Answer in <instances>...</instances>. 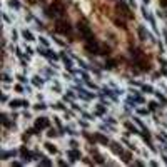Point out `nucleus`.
Listing matches in <instances>:
<instances>
[{
    "mask_svg": "<svg viewBox=\"0 0 167 167\" xmlns=\"http://www.w3.org/2000/svg\"><path fill=\"white\" fill-rule=\"evenodd\" d=\"M139 32H140V37H142V39H145V32H144V28H140Z\"/></svg>",
    "mask_w": 167,
    "mask_h": 167,
    "instance_id": "obj_15",
    "label": "nucleus"
},
{
    "mask_svg": "<svg viewBox=\"0 0 167 167\" xmlns=\"http://www.w3.org/2000/svg\"><path fill=\"white\" fill-rule=\"evenodd\" d=\"M85 48H87L89 52H92V54H99L100 50V44L97 42L95 39H89L87 44H85Z\"/></svg>",
    "mask_w": 167,
    "mask_h": 167,
    "instance_id": "obj_5",
    "label": "nucleus"
},
{
    "mask_svg": "<svg viewBox=\"0 0 167 167\" xmlns=\"http://www.w3.org/2000/svg\"><path fill=\"white\" fill-rule=\"evenodd\" d=\"M55 30L59 32V34L67 35V34H70V32H72V25L67 22V20H59L57 25H55Z\"/></svg>",
    "mask_w": 167,
    "mask_h": 167,
    "instance_id": "obj_3",
    "label": "nucleus"
},
{
    "mask_svg": "<svg viewBox=\"0 0 167 167\" xmlns=\"http://www.w3.org/2000/svg\"><path fill=\"white\" fill-rule=\"evenodd\" d=\"M45 127H48V119L47 117H39L35 120V129H45Z\"/></svg>",
    "mask_w": 167,
    "mask_h": 167,
    "instance_id": "obj_6",
    "label": "nucleus"
},
{
    "mask_svg": "<svg viewBox=\"0 0 167 167\" xmlns=\"http://www.w3.org/2000/svg\"><path fill=\"white\" fill-rule=\"evenodd\" d=\"M23 37H25L27 40H34V39H32V34H30V32H27V30L23 32Z\"/></svg>",
    "mask_w": 167,
    "mask_h": 167,
    "instance_id": "obj_11",
    "label": "nucleus"
},
{
    "mask_svg": "<svg viewBox=\"0 0 167 167\" xmlns=\"http://www.w3.org/2000/svg\"><path fill=\"white\" fill-rule=\"evenodd\" d=\"M99 54H100V55H109V54H111V47L105 45V44H100V50H99Z\"/></svg>",
    "mask_w": 167,
    "mask_h": 167,
    "instance_id": "obj_7",
    "label": "nucleus"
},
{
    "mask_svg": "<svg viewBox=\"0 0 167 167\" xmlns=\"http://www.w3.org/2000/svg\"><path fill=\"white\" fill-rule=\"evenodd\" d=\"M20 104H22L20 100H14V102H12V107H20Z\"/></svg>",
    "mask_w": 167,
    "mask_h": 167,
    "instance_id": "obj_13",
    "label": "nucleus"
},
{
    "mask_svg": "<svg viewBox=\"0 0 167 167\" xmlns=\"http://www.w3.org/2000/svg\"><path fill=\"white\" fill-rule=\"evenodd\" d=\"M79 32H80V35H84L85 40H89V39H94V35H92V30H90V27L87 25L85 22H79Z\"/></svg>",
    "mask_w": 167,
    "mask_h": 167,
    "instance_id": "obj_4",
    "label": "nucleus"
},
{
    "mask_svg": "<svg viewBox=\"0 0 167 167\" xmlns=\"http://www.w3.org/2000/svg\"><path fill=\"white\" fill-rule=\"evenodd\" d=\"M114 23H115V25L119 27V28H127V25H125V22H124V20L115 19V20H114Z\"/></svg>",
    "mask_w": 167,
    "mask_h": 167,
    "instance_id": "obj_8",
    "label": "nucleus"
},
{
    "mask_svg": "<svg viewBox=\"0 0 167 167\" xmlns=\"http://www.w3.org/2000/svg\"><path fill=\"white\" fill-rule=\"evenodd\" d=\"M69 156H70L72 159H74V161H77V159H80V154H79V152H75V150H70V154H69Z\"/></svg>",
    "mask_w": 167,
    "mask_h": 167,
    "instance_id": "obj_9",
    "label": "nucleus"
},
{
    "mask_svg": "<svg viewBox=\"0 0 167 167\" xmlns=\"http://www.w3.org/2000/svg\"><path fill=\"white\" fill-rule=\"evenodd\" d=\"M47 150H48V152H54V154L57 152V149H55L52 144H47Z\"/></svg>",
    "mask_w": 167,
    "mask_h": 167,
    "instance_id": "obj_10",
    "label": "nucleus"
},
{
    "mask_svg": "<svg viewBox=\"0 0 167 167\" xmlns=\"http://www.w3.org/2000/svg\"><path fill=\"white\" fill-rule=\"evenodd\" d=\"M107 67H109V69H114V67H115V60H109V62H107Z\"/></svg>",
    "mask_w": 167,
    "mask_h": 167,
    "instance_id": "obj_12",
    "label": "nucleus"
},
{
    "mask_svg": "<svg viewBox=\"0 0 167 167\" xmlns=\"http://www.w3.org/2000/svg\"><path fill=\"white\" fill-rule=\"evenodd\" d=\"M22 156L28 159V157H30V154H28V152H27V150H25V149H22Z\"/></svg>",
    "mask_w": 167,
    "mask_h": 167,
    "instance_id": "obj_14",
    "label": "nucleus"
},
{
    "mask_svg": "<svg viewBox=\"0 0 167 167\" xmlns=\"http://www.w3.org/2000/svg\"><path fill=\"white\" fill-rule=\"evenodd\" d=\"M47 15L48 17H52V19H60L64 15V12H65V7H64V3L60 2V0H54V2L50 3V5L47 7Z\"/></svg>",
    "mask_w": 167,
    "mask_h": 167,
    "instance_id": "obj_1",
    "label": "nucleus"
},
{
    "mask_svg": "<svg viewBox=\"0 0 167 167\" xmlns=\"http://www.w3.org/2000/svg\"><path fill=\"white\" fill-rule=\"evenodd\" d=\"M115 10H117V14H119L120 17H124V19H127V20L134 19V14L130 12V9L125 5V2H122V0L115 3Z\"/></svg>",
    "mask_w": 167,
    "mask_h": 167,
    "instance_id": "obj_2",
    "label": "nucleus"
},
{
    "mask_svg": "<svg viewBox=\"0 0 167 167\" xmlns=\"http://www.w3.org/2000/svg\"><path fill=\"white\" fill-rule=\"evenodd\" d=\"M161 5H164V7H167V0H161Z\"/></svg>",
    "mask_w": 167,
    "mask_h": 167,
    "instance_id": "obj_16",
    "label": "nucleus"
}]
</instances>
